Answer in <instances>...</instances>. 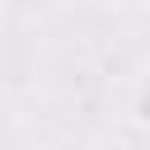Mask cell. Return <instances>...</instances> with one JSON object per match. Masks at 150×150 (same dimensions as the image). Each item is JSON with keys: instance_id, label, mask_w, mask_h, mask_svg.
Wrapping results in <instances>:
<instances>
[{"instance_id": "cell-1", "label": "cell", "mask_w": 150, "mask_h": 150, "mask_svg": "<svg viewBox=\"0 0 150 150\" xmlns=\"http://www.w3.org/2000/svg\"><path fill=\"white\" fill-rule=\"evenodd\" d=\"M9 14H19V19H52V14H61L70 0H0Z\"/></svg>"}, {"instance_id": "cell-2", "label": "cell", "mask_w": 150, "mask_h": 150, "mask_svg": "<svg viewBox=\"0 0 150 150\" xmlns=\"http://www.w3.org/2000/svg\"><path fill=\"white\" fill-rule=\"evenodd\" d=\"M122 5H141V0H122Z\"/></svg>"}]
</instances>
